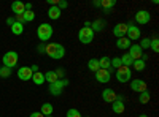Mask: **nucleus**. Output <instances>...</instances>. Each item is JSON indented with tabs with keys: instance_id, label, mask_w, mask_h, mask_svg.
<instances>
[{
	"instance_id": "f257e3e1",
	"label": "nucleus",
	"mask_w": 159,
	"mask_h": 117,
	"mask_svg": "<svg viewBox=\"0 0 159 117\" xmlns=\"http://www.w3.org/2000/svg\"><path fill=\"white\" fill-rule=\"evenodd\" d=\"M45 54H48V57L59 60L65 56V48L61 43H48L45 48Z\"/></svg>"
},
{
	"instance_id": "f3484780",
	"label": "nucleus",
	"mask_w": 159,
	"mask_h": 117,
	"mask_svg": "<svg viewBox=\"0 0 159 117\" xmlns=\"http://www.w3.org/2000/svg\"><path fill=\"white\" fill-rule=\"evenodd\" d=\"M99 65H100V68L102 70H111V59L108 57V56H103V57H100L99 59Z\"/></svg>"
},
{
	"instance_id": "58836bf2",
	"label": "nucleus",
	"mask_w": 159,
	"mask_h": 117,
	"mask_svg": "<svg viewBox=\"0 0 159 117\" xmlns=\"http://www.w3.org/2000/svg\"><path fill=\"white\" fill-rule=\"evenodd\" d=\"M45 48H46V44L42 43V44L38 46V52H40V54H45Z\"/></svg>"
},
{
	"instance_id": "9d476101",
	"label": "nucleus",
	"mask_w": 159,
	"mask_h": 117,
	"mask_svg": "<svg viewBox=\"0 0 159 117\" xmlns=\"http://www.w3.org/2000/svg\"><path fill=\"white\" fill-rule=\"evenodd\" d=\"M96 79H97V82H100V84H107V82L111 79V73H110L108 70L99 68V70L96 71Z\"/></svg>"
},
{
	"instance_id": "aec40b11",
	"label": "nucleus",
	"mask_w": 159,
	"mask_h": 117,
	"mask_svg": "<svg viewBox=\"0 0 159 117\" xmlns=\"http://www.w3.org/2000/svg\"><path fill=\"white\" fill-rule=\"evenodd\" d=\"M61 13H62V11H61L57 6H49V10H48V16H49V19L56 21V19L61 18Z\"/></svg>"
},
{
	"instance_id": "ea45409f",
	"label": "nucleus",
	"mask_w": 159,
	"mask_h": 117,
	"mask_svg": "<svg viewBox=\"0 0 159 117\" xmlns=\"http://www.w3.org/2000/svg\"><path fill=\"white\" fill-rule=\"evenodd\" d=\"M15 22H16V19H15V18H8V19H7V24L10 25V27H11V25L15 24Z\"/></svg>"
},
{
	"instance_id": "1a4fd4ad",
	"label": "nucleus",
	"mask_w": 159,
	"mask_h": 117,
	"mask_svg": "<svg viewBox=\"0 0 159 117\" xmlns=\"http://www.w3.org/2000/svg\"><path fill=\"white\" fill-rule=\"evenodd\" d=\"M130 90L142 94L145 90H148V87H147V82L143 79H130Z\"/></svg>"
},
{
	"instance_id": "e433bc0d",
	"label": "nucleus",
	"mask_w": 159,
	"mask_h": 117,
	"mask_svg": "<svg viewBox=\"0 0 159 117\" xmlns=\"http://www.w3.org/2000/svg\"><path fill=\"white\" fill-rule=\"evenodd\" d=\"M56 71V74H57V77H59V79H62V76L65 74V71L62 70V68H57V70H54Z\"/></svg>"
},
{
	"instance_id": "0eeeda50",
	"label": "nucleus",
	"mask_w": 159,
	"mask_h": 117,
	"mask_svg": "<svg viewBox=\"0 0 159 117\" xmlns=\"http://www.w3.org/2000/svg\"><path fill=\"white\" fill-rule=\"evenodd\" d=\"M127 25H129V27H127L126 38H129L130 41H137V40H140V36H142L140 29L137 27V25H134V24H127Z\"/></svg>"
},
{
	"instance_id": "423d86ee",
	"label": "nucleus",
	"mask_w": 159,
	"mask_h": 117,
	"mask_svg": "<svg viewBox=\"0 0 159 117\" xmlns=\"http://www.w3.org/2000/svg\"><path fill=\"white\" fill-rule=\"evenodd\" d=\"M116 79L119 82H129L132 79V70L127 67H119L116 70Z\"/></svg>"
},
{
	"instance_id": "4be33fe9",
	"label": "nucleus",
	"mask_w": 159,
	"mask_h": 117,
	"mask_svg": "<svg viewBox=\"0 0 159 117\" xmlns=\"http://www.w3.org/2000/svg\"><path fill=\"white\" fill-rule=\"evenodd\" d=\"M111 109L115 114H123L124 112V103L123 101H113L111 103Z\"/></svg>"
},
{
	"instance_id": "4c0bfd02",
	"label": "nucleus",
	"mask_w": 159,
	"mask_h": 117,
	"mask_svg": "<svg viewBox=\"0 0 159 117\" xmlns=\"http://www.w3.org/2000/svg\"><path fill=\"white\" fill-rule=\"evenodd\" d=\"M29 117H45V115H43L42 112H40V111H35V112H32Z\"/></svg>"
},
{
	"instance_id": "a211bd4d",
	"label": "nucleus",
	"mask_w": 159,
	"mask_h": 117,
	"mask_svg": "<svg viewBox=\"0 0 159 117\" xmlns=\"http://www.w3.org/2000/svg\"><path fill=\"white\" fill-rule=\"evenodd\" d=\"M11 11L15 13V15H22V13L25 11L24 3H22V2H19V0H16V2H13V3H11Z\"/></svg>"
},
{
	"instance_id": "c756f323",
	"label": "nucleus",
	"mask_w": 159,
	"mask_h": 117,
	"mask_svg": "<svg viewBox=\"0 0 159 117\" xmlns=\"http://www.w3.org/2000/svg\"><path fill=\"white\" fill-rule=\"evenodd\" d=\"M22 18H24V24L25 22H32L34 19H35V11L32 10V11H24L22 13Z\"/></svg>"
},
{
	"instance_id": "473e14b6",
	"label": "nucleus",
	"mask_w": 159,
	"mask_h": 117,
	"mask_svg": "<svg viewBox=\"0 0 159 117\" xmlns=\"http://www.w3.org/2000/svg\"><path fill=\"white\" fill-rule=\"evenodd\" d=\"M150 43H151V40L150 38H142V41H140V48H142V51L143 49H150Z\"/></svg>"
},
{
	"instance_id": "cd10ccee",
	"label": "nucleus",
	"mask_w": 159,
	"mask_h": 117,
	"mask_svg": "<svg viewBox=\"0 0 159 117\" xmlns=\"http://www.w3.org/2000/svg\"><path fill=\"white\" fill-rule=\"evenodd\" d=\"M88 68L91 70V71H97L99 68H100V65H99V59H91L89 62H88Z\"/></svg>"
},
{
	"instance_id": "f8f14e48",
	"label": "nucleus",
	"mask_w": 159,
	"mask_h": 117,
	"mask_svg": "<svg viewBox=\"0 0 159 117\" xmlns=\"http://www.w3.org/2000/svg\"><path fill=\"white\" fill-rule=\"evenodd\" d=\"M32 70H30V67H21L19 70H18V77L21 81H30L32 79Z\"/></svg>"
},
{
	"instance_id": "79ce46f5",
	"label": "nucleus",
	"mask_w": 159,
	"mask_h": 117,
	"mask_svg": "<svg viewBox=\"0 0 159 117\" xmlns=\"http://www.w3.org/2000/svg\"><path fill=\"white\" fill-rule=\"evenodd\" d=\"M139 117H148L147 114H142V115H139Z\"/></svg>"
},
{
	"instance_id": "c85d7f7f",
	"label": "nucleus",
	"mask_w": 159,
	"mask_h": 117,
	"mask_svg": "<svg viewBox=\"0 0 159 117\" xmlns=\"http://www.w3.org/2000/svg\"><path fill=\"white\" fill-rule=\"evenodd\" d=\"M150 98H151L150 90H145V92H142V94H140V97H139V101L142 103V105H147V103L150 101Z\"/></svg>"
},
{
	"instance_id": "f03ea898",
	"label": "nucleus",
	"mask_w": 159,
	"mask_h": 117,
	"mask_svg": "<svg viewBox=\"0 0 159 117\" xmlns=\"http://www.w3.org/2000/svg\"><path fill=\"white\" fill-rule=\"evenodd\" d=\"M52 25H49V24H46V22H43V24H40L38 25V29H37V36L40 38V41H48L49 38L52 36Z\"/></svg>"
},
{
	"instance_id": "6ab92c4d",
	"label": "nucleus",
	"mask_w": 159,
	"mask_h": 117,
	"mask_svg": "<svg viewBox=\"0 0 159 117\" xmlns=\"http://www.w3.org/2000/svg\"><path fill=\"white\" fill-rule=\"evenodd\" d=\"M91 29L92 32H100L105 29V21L103 19H96L94 22H91Z\"/></svg>"
},
{
	"instance_id": "a19ab883",
	"label": "nucleus",
	"mask_w": 159,
	"mask_h": 117,
	"mask_svg": "<svg viewBox=\"0 0 159 117\" xmlns=\"http://www.w3.org/2000/svg\"><path fill=\"white\" fill-rule=\"evenodd\" d=\"M30 70H32V73H37V71H38V65H32Z\"/></svg>"
},
{
	"instance_id": "4468645a",
	"label": "nucleus",
	"mask_w": 159,
	"mask_h": 117,
	"mask_svg": "<svg viewBox=\"0 0 159 117\" xmlns=\"http://www.w3.org/2000/svg\"><path fill=\"white\" fill-rule=\"evenodd\" d=\"M116 97H118V94L115 92L113 89H105L102 92V98H103V101H107V103L116 101Z\"/></svg>"
},
{
	"instance_id": "9b49d317",
	"label": "nucleus",
	"mask_w": 159,
	"mask_h": 117,
	"mask_svg": "<svg viewBox=\"0 0 159 117\" xmlns=\"http://www.w3.org/2000/svg\"><path fill=\"white\" fill-rule=\"evenodd\" d=\"M127 27H129V25L124 24V22L116 24L115 27H113V35H115L116 38H123V36H126V33H127Z\"/></svg>"
},
{
	"instance_id": "a878e982",
	"label": "nucleus",
	"mask_w": 159,
	"mask_h": 117,
	"mask_svg": "<svg viewBox=\"0 0 159 117\" xmlns=\"http://www.w3.org/2000/svg\"><path fill=\"white\" fill-rule=\"evenodd\" d=\"M10 29H11L13 35H21V33L24 32V25H22V24H19V22H15Z\"/></svg>"
},
{
	"instance_id": "ddd939ff",
	"label": "nucleus",
	"mask_w": 159,
	"mask_h": 117,
	"mask_svg": "<svg viewBox=\"0 0 159 117\" xmlns=\"http://www.w3.org/2000/svg\"><path fill=\"white\" fill-rule=\"evenodd\" d=\"M127 54L132 57V60H139V59H142V56H143V51H142V48H140L139 44H130Z\"/></svg>"
},
{
	"instance_id": "5701e85b",
	"label": "nucleus",
	"mask_w": 159,
	"mask_h": 117,
	"mask_svg": "<svg viewBox=\"0 0 159 117\" xmlns=\"http://www.w3.org/2000/svg\"><path fill=\"white\" fill-rule=\"evenodd\" d=\"M119 60H121V65H123V67H127V68H130L132 63H134V60H132V57H130L127 52L119 57Z\"/></svg>"
},
{
	"instance_id": "bb28decb",
	"label": "nucleus",
	"mask_w": 159,
	"mask_h": 117,
	"mask_svg": "<svg viewBox=\"0 0 159 117\" xmlns=\"http://www.w3.org/2000/svg\"><path fill=\"white\" fill-rule=\"evenodd\" d=\"M132 67H134V70H135V71H143V70H145V67H147V62H143L142 59L134 60V63H132Z\"/></svg>"
},
{
	"instance_id": "f704fd0d",
	"label": "nucleus",
	"mask_w": 159,
	"mask_h": 117,
	"mask_svg": "<svg viewBox=\"0 0 159 117\" xmlns=\"http://www.w3.org/2000/svg\"><path fill=\"white\" fill-rule=\"evenodd\" d=\"M119 67H123L121 65V60H119V57H115V59H111V68H119Z\"/></svg>"
},
{
	"instance_id": "b1692460",
	"label": "nucleus",
	"mask_w": 159,
	"mask_h": 117,
	"mask_svg": "<svg viewBox=\"0 0 159 117\" xmlns=\"http://www.w3.org/2000/svg\"><path fill=\"white\" fill-rule=\"evenodd\" d=\"M32 81H34L37 86H42V84H45V74H43V73H40V71L34 73V74H32Z\"/></svg>"
},
{
	"instance_id": "72a5a7b5",
	"label": "nucleus",
	"mask_w": 159,
	"mask_h": 117,
	"mask_svg": "<svg viewBox=\"0 0 159 117\" xmlns=\"http://www.w3.org/2000/svg\"><path fill=\"white\" fill-rule=\"evenodd\" d=\"M65 115H67V117H83L81 114H80V111H78V109H73V108H70Z\"/></svg>"
},
{
	"instance_id": "c9c22d12",
	"label": "nucleus",
	"mask_w": 159,
	"mask_h": 117,
	"mask_svg": "<svg viewBox=\"0 0 159 117\" xmlns=\"http://www.w3.org/2000/svg\"><path fill=\"white\" fill-rule=\"evenodd\" d=\"M67 6H69V3L65 2V0H61V2L57 3V8H59L61 11H62V10H65V8H67Z\"/></svg>"
},
{
	"instance_id": "6e6552de",
	"label": "nucleus",
	"mask_w": 159,
	"mask_h": 117,
	"mask_svg": "<svg viewBox=\"0 0 159 117\" xmlns=\"http://www.w3.org/2000/svg\"><path fill=\"white\" fill-rule=\"evenodd\" d=\"M134 19H135V22H137V24L145 25V24H148V22H150L151 15H150V11H147V10H140V11H137V13H135Z\"/></svg>"
},
{
	"instance_id": "393cba45",
	"label": "nucleus",
	"mask_w": 159,
	"mask_h": 117,
	"mask_svg": "<svg viewBox=\"0 0 159 117\" xmlns=\"http://www.w3.org/2000/svg\"><path fill=\"white\" fill-rule=\"evenodd\" d=\"M52 111H54V108H52L51 103H43V105H42V109H40V112H42L45 117H46V115H51Z\"/></svg>"
},
{
	"instance_id": "2f4dec72",
	"label": "nucleus",
	"mask_w": 159,
	"mask_h": 117,
	"mask_svg": "<svg viewBox=\"0 0 159 117\" xmlns=\"http://www.w3.org/2000/svg\"><path fill=\"white\" fill-rule=\"evenodd\" d=\"M150 48H151L153 52H159V40H157V38H153V40H151Z\"/></svg>"
},
{
	"instance_id": "7c9ffc66",
	"label": "nucleus",
	"mask_w": 159,
	"mask_h": 117,
	"mask_svg": "<svg viewBox=\"0 0 159 117\" xmlns=\"http://www.w3.org/2000/svg\"><path fill=\"white\" fill-rule=\"evenodd\" d=\"M11 76V68L8 67H0V77H3V79H7V77Z\"/></svg>"
},
{
	"instance_id": "2eb2a0df",
	"label": "nucleus",
	"mask_w": 159,
	"mask_h": 117,
	"mask_svg": "<svg viewBox=\"0 0 159 117\" xmlns=\"http://www.w3.org/2000/svg\"><path fill=\"white\" fill-rule=\"evenodd\" d=\"M115 5H116V0H102V2H100V6L103 8L105 15H110V11H111V8Z\"/></svg>"
},
{
	"instance_id": "20e7f679",
	"label": "nucleus",
	"mask_w": 159,
	"mask_h": 117,
	"mask_svg": "<svg viewBox=\"0 0 159 117\" xmlns=\"http://www.w3.org/2000/svg\"><path fill=\"white\" fill-rule=\"evenodd\" d=\"M78 40L83 44L92 43V40H94V32H92V29L91 27H81L78 32Z\"/></svg>"
},
{
	"instance_id": "7ed1b4c3",
	"label": "nucleus",
	"mask_w": 159,
	"mask_h": 117,
	"mask_svg": "<svg viewBox=\"0 0 159 117\" xmlns=\"http://www.w3.org/2000/svg\"><path fill=\"white\" fill-rule=\"evenodd\" d=\"M69 86V79H59V81H56V82H52V84H49V94L51 95H54V97H59L62 92H64V87H67Z\"/></svg>"
},
{
	"instance_id": "412c9836",
	"label": "nucleus",
	"mask_w": 159,
	"mask_h": 117,
	"mask_svg": "<svg viewBox=\"0 0 159 117\" xmlns=\"http://www.w3.org/2000/svg\"><path fill=\"white\" fill-rule=\"evenodd\" d=\"M46 81H48V84H52V82L59 81V77H57V74H56L54 70H51V71H46V73H45V82H46Z\"/></svg>"
},
{
	"instance_id": "c03bdc74",
	"label": "nucleus",
	"mask_w": 159,
	"mask_h": 117,
	"mask_svg": "<svg viewBox=\"0 0 159 117\" xmlns=\"http://www.w3.org/2000/svg\"><path fill=\"white\" fill-rule=\"evenodd\" d=\"M86 117H89V115H86Z\"/></svg>"
},
{
	"instance_id": "dca6fc26",
	"label": "nucleus",
	"mask_w": 159,
	"mask_h": 117,
	"mask_svg": "<svg viewBox=\"0 0 159 117\" xmlns=\"http://www.w3.org/2000/svg\"><path fill=\"white\" fill-rule=\"evenodd\" d=\"M116 48H118V49H121V51L129 49V48H130V40H129V38H126V36L118 38V41H116Z\"/></svg>"
},
{
	"instance_id": "39448f33",
	"label": "nucleus",
	"mask_w": 159,
	"mask_h": 117,
	"mask_svg": "<svg viewBox=\"0 0 159 117\" xmlns=\"http://www.w3.org/2000/svg\"><path fill=\"white\" fill-rule=\"evenodd\" d=\"M18 52L16 51H8L7 54H3L2 57V62H3V67H8V68H13V67H16L18 65Z\"/></svg>"
},
{
	"instance_id": "37998d69",
	"label": "nucleus",
	"mask_w": 159,
	"mask_h": 117,
	"mask_svg": "<svg viewBox=\"0 0 159 117\" xmlns=\"http://www.w3.org/2000/svg\"><path fill=\"white\" fill-rule=\"evenodd\" d=\"M46 117H52V115H46Z\"/></svg>"
}]
</instances>
